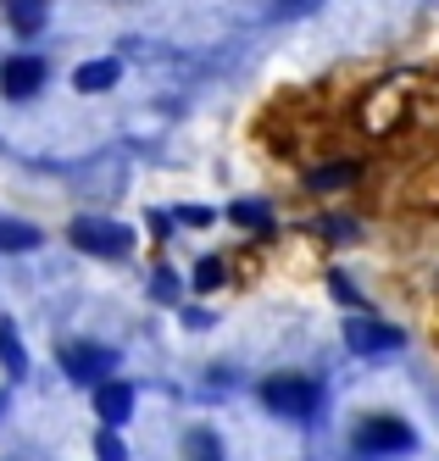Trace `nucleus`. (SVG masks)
I'll return each mask as SVG.
<instances>
[{"mask_svg": "<svg viewBox=\"0 0 439 461\" xmlns=\"http://www.w3.org/2000/svg\"><path fill=\"white\" fill-rule=\"evenodd\" d=\"M261 401L273 406V411H284V417H312L317 411V389L306 378H273V384L261 389Z\"/></svg>", "mask_w": 439, "mask_h": 461, "instance_id": "f257e3e1", "label": "nucleus"}, {"mask_svg": "<svg viewBox=\"0 0 439 461\" xmlns=\"http://www.w3.org/2000/svg\"><path fill=\"white\" fill-rule=\"evenodd\" d=\"M73 245L78 250H95V256H123L133 245V234H128V228H117V222H73Z\"/></svg>", "mask_w": 439, "mask_h": 461, "instance_id": "f03ea898", "label": "nucleus"}, {"mask_svg": "<svg viewBox=\"0 0 439 461\" xmlns=\"http://www.w3.org/2000/svg\"><path fill=\"white\" fill-rule=\"evenodd\" d=\"M112 350H95V345H61V367L73 373L78 384H106V373H112Z\"/></svg>", "mask_w": 439, "mask_h": 461, "instance_id": "7ed1b4c3", "label": "nucleus"}, {"mask_svg": "<svg viewBox=\"0 0 439 461\" xmlns=\"http://www.w3.org/2000/svg\"><path fill=\"white\" fill-rule=\"evenodd\" d=\"M356 439H361V450H407L412 445V428L395 422V417H367L356 428Z\"/></svg>", "mask_w": 439, "mask_h": 461, "instance_id": "20e7f679", "label": "nucleus"}, {"mask_svg": "<svg viewBox=\"0 0 439 461\" xmlns=\"http://www.w3.org/2000/svg\"><path fill=\"white\" fill-rule=\"evenodd\" d=\"M40 78H45V61H40V56H17V61H6V68H0V89H6L12 101L33 95V89H40Z\"/></svg>", "mask_w": 439, "mask_h": 461, "instance_id": "39448f33", "label": "nucleus"}, {"mask_svg": "<svg viewBox=\"0 0 439 461\" xmlns=\"http://www.w3.org/2000/svg\"><path fill=\"white\" fill-rule=\"evenodd\" d=\"M95 411L106 417V422H123V417L133 411V389H128V384H112V378L95 384Z\"/></svg>", "mask_w": 439, "mask_h": 461, "instance_id": "423d86ee", "label": "nucleus"}, {"mask_svg": "<svg viewBox=\"0 0 439 461\" xmlns=\"http://www.w3.org/2000/svg\"><path fill=\"white\" fill-rule=\"evenodd\" d=\"M6 12H12V28H17V34H40L45 0H6Z\"/></svg>", "mask_w": 439, "mask_h": 461, "instance_id": "0eeeda50", "label": "nucleus"}, {"mask_svg": "<svg viewBox=\"0 0 439 461\" xmlns=\"http://www.w3.org/2000/svg\"><path fill=\"white\" fill-rule=\"evenodd\" d=\"M351 345H356V350H389V345H395V328H379V322H351Z\"/></svg>", "mask_w": 439, "mask_h": 461, "instance_id": "6e6552de", "label": "nucleus"}, {"mask_svg": "<svg viewBox=\"0 0 439 461\" xmlns=\"http://www.w3.org/2000/svg\"><path fill=\"white\" fill-rule=\"evenodd\" d=\"M84 95H95V89H112L117 84V61H89V68H78V78H73Z\"/></svg>", "mask_w": 439, "mask_h": 461, "instance_id": "1a4fd4ad", "label": "nucleus"}, {"mask_svg": "<svg viewBox=\"0 0 439 461\" xmlns=\"http://www.w3.org/2000/svg\"><path fill=\"white\" fill-rule=\"evenodd\" d=\"M40 245V234L33 228H23V222H0V250H33Z\"/></svg>", "mask_w": 439, "mask_h": 461, "instance_id": "9d476101", "label": "nucleus"}, {"mask_svg": "<svg viewBox=\"0 0 439 461\" xmlns=\"http://www.w3.org/2000/svg\"><path fill=\"white\" fill-rule=\"evenodd\" d=\"M0 361L12 367V378H23V373H28V361H23V345H17V334H12V328H0Z\"/></svg>", "mask_w": 439, "mask_h": 461, "instance_id": "9b49d317", "label": "nucleus"}, {"mask_svg": "<svg viewBox=\"0 0 439 461\" xmlns=\"http://www.w3.org/2000/svg\"><path fill=\"white\" fill-rule=\"evenodd\" d=\"M351 178H356V167H345V161H340V167H328V173H312L317 189H340V184H351Z\"/></svg>", "mask_w": 439, "mask_h": 461, "instance_id": "f8f14e48", "label": "nucleus"}, {"mask_svg": "<svg viewBox=\"0 0 439 461\" xmlns=\"http://www.w3.org/2000/svg\"><path fill=\"white\" fill-rule=\"evenodd\" d=\"M95 456L100 461H123V439L117 434H95Z\"/></svg>", "mask_w": 439, "mask_h": 461, "instance_id": "ddd939ff", "label": "nucleus"}, {"mask_svg": "<svg viewBox=\"0 0 439 461\" xmlns=\"http://www.w3.org/2000/svg\"><path fill=\"white\" fill-rule=\"evenodd\" d=\"M195 284H200V289H217V284H223V261H200V267H195Z\"/></svg>", "mask_w": 439, "mask_h": 461, "instance_id": "4468645a", "label": "nucleus"}]
</instances>
